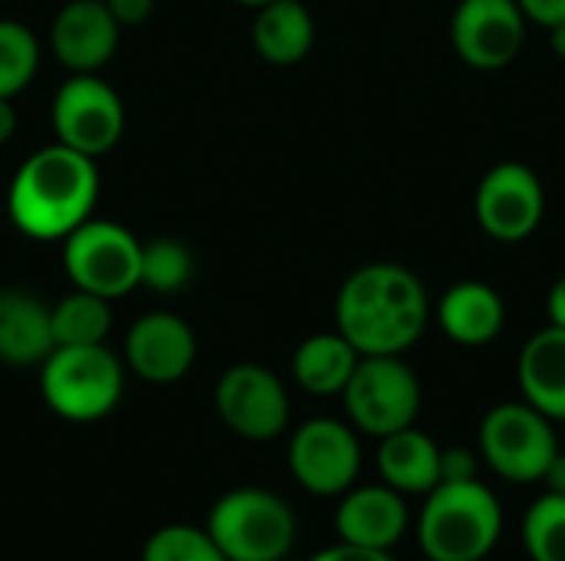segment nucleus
<instances>
[{
    "mask_svg": "<svg viewBox=\"0 0 565 561\" xmlns=\"http://www.w3.org/2000/svg\"><path fill=\"white\" fill-rule=\"evenodd\" d=\"M550 46H553V53L565 60V23H556V26H550Z\"/></svg>",
    "mask_w": 565,
    "mask_h": 561,
    "instance_id": "obj_35",
    "label": "nucleus"
},
{
    "mask_svg": "<svg viewBox=\"0 0 565 561\" xmlns=\"http://www.w3.org/2000/svg\"><path fill=\"white\" fill-rule=\"evenodd\" d=\"M126 364L146 384H175L195 364V334L179 314H142L126 334Z\"/></svg>",
    "mask_w": 565,
    "mask_h": 561,
    "instance_id": "obj_14",
    "label": "nucleus"
},
{
    "mask_svg": "<svg viewBox=\"0 0 565 561\" xmlns=\"http://www.w3.org/2000/svg\"><path fill=\"white\" fill-rule=\"evenodd\" d=\"M96 159L56 142L36 149L13 175L7 192L10 222L36 241H63L96 205Z\"/></svg>",
    "mask_w": 565,
    "mask_h": 561,
    "instance_id": "obj_2",
    "label": "nucleus"
},
{
    "mask_svg": "<svg viewBox=\"0 0 565 561\" xmlns=\"http://www.w3.org/2000/svg\"><path fill=\"white\" fill-rule=\"evenodd\" d=\"M334 321L361 357L407 354L427 331L430 294L404 265H361L334 298Z\"/></svg>",
    "mask_w": 565,
    "mask_h": 561,
    "instance_id": "obj_1",
    "label": "nucleus"
},
{
    "mask_svg": "<svg viewBox=\"0 0 565 561\" xmlns=\"http://www.w3.org/2000/svg\"><path fill=\"white\" fill-rule=\"evenodd\" d=\"M473 215L493 241H526L546 218V188L526 162H497L477 185Z\"/></svg>",
    "mask_w": 565,
    "mask_h": 561,
    "instance_id": "obj_9",
    "label": "nucleus"
},
{
    "mask_svg": "<svg viewBox=\"0 0 565 561\" xmlns=\"http://www.w3.org/2000/svg\"><path fill=\"white\" fill-rule=\"evenodd\" d=\"M142 561H228L209 529L192 526H166L156 536H149Z\"/></svg>",
    "mask_w": 565,
    "mask_h": 561,
    "instance_id": "obj_27",
    "label": "nucleus"
},
{
    "mask_svg": "<svg viewBox=\"0 0 565 561\" xmlns=\"http://www.w3.org/2000/svg\"><path fill=\"white\" fill-rule=\"evenodd\" d=\"M205 529L228 561H281L298 539L291 506L258 486L225 493L212 506Z\"/></svg>",
    "mask_w": 565,
    "mask_h": 561,
    "instance_id": "obj_5",
    "label": "nucleus"
},
{
    "mask_svg": "<svg viewBox=\"0 0 565 561\" xmlns=\"http://www.w3.org/2000/svg\"><path fill=\"white\" fill-rule=\"evenodd\" d=\"M288 466L301 489L331 499L344 496L361 473L358 433L331 417L308 420L295 430L288 446Z\"/></svg>",
    "mask_w": 565,
    "mask_h": 561,
    "instance_id": "obj_11",
    "label": "nucleus"
},
{
    "mask_svg": "<svg viewBox=\"0 0 565 561\" xmlns=\"http://www.w3.org/2000/svg\"><path fill=\"white\" fill-rule=\"evenodd\" d=\"M523 17L530 23H540L543 30L565 23V0H516Z\"/></svg>",
    "mask_w": 565,
    "mask_h": 561,
    "instance_id": "obj_29",
    "label": "nucleus"
},
{
    "mask_svg": "<svg viewBox=\"0 0 565 561\" xmlns=\"http://www.w3.org/2000/svg\"><path fill=\"white\" fill-rule=\"evenodd\" d=\"M119 23L103 0H70L50 26L53 56L73 73L103 69L119 46Z\"/></svg>",
    "mask_w": 565,
    "mask_h": 561,
    "instance_id": "obj_15",
    "label": "nucleus"
},
{
    "mask_svg": "<svg viewBox=\"0 0 565 561\" xmlns=\"http://www.w3.org/2000/svg\"><path fill=\"white\" fill-rule=\"evenodd\" d=\"M546 314H550V324L565 327V274L553 284V291L546 298Z\"/></svg>",
    "mask_w": 565,
    "mask_h": 561,
    "instance_id": "obj_33",
    "label": "nucleus"
},
{
    "mask_svg": "<svg viewBox=\"0 0 565 561\" xmlns=\"http://www.w3.org/2000/svg\"><path fill=\"white\" fill-rule=\"evenodd\" d=\"M50 321L56 347H93L106 341L113 327V308L106 298L76 288L56 308H50Z\"/></svg>",
    "mask_w": 565,
    "mask_h": 561,
    "instance_id": "obj_23",
    "label": "nucleus"
},
{
    "mask_svg": "<svg viewBox=\"0 0 565 561\" xmlns=\"http://www.w3.org/2000/svg\"><path fill=\"white\" fill-rule=\"evenodd\" d=\"M53 129L63 145L99 159L126 129L122 99L96 73H73L53 96Z\"/></svg>",
    "mask_w": 565,
    "mask_h": 561,
    "instance_id": "obj_10",
    "label": "nucleus"
},
{
    "mask_svg": "<svg viewBox=\"0 0 565 561\" xmlns=\"http://www.w3.org/2000/svg\"><path fill=\"white\" fill-rule=\"evenodd\" d=\"M235 3H245V7H252V10H258V7H265V3H271V0H235Z\"/></svg>",
    "mask_w": 565,
    "mask_h": 561,
    "instance_id": "obj_36",
    "label": "nucleus"
},
{
    "mask_svg": "<svg viewBox=\"0 0 565 561\" xmlns=\"http://www.w3.org/2000/svg\"><path fill=\"white\" fill-rule=\"evenodd\" d=\"M334 526H338L341 542H348V546L391 552L411 526L404 493L391 489L387 483L384 486H361V489L351 486L341 496Z\"/></svg>",
    "mask_w": 565,
    "mask_h": 561,
    "instance_id": "obj_16",
    "label": "nucleus"
},
{
    "mask_svg": "<svg viewBox=\"0 0 565 561\" xmlns=\"http://www.w3.org/2000/svg\"><path fill=\"white\" fill-rule=\"evenodd\" d=\"M480 479V456L467 446L440 450V483H470Z\"/></svg>",
    "mask_w": 565,
    "mask_h": 561,
    "instance_id": "obj_28",
    "label": "nucleus"
},
{
    "mask_svg": "<svg viewBox=\"0 0 565 561\" xmlns=\"http://www.w3.org/2000/svg\"><path fill=\"white\" fill-rule=\"evenodd\" d=\"M50 308L20 288H0V360L10 367L43 364L53 350Z\"/></svg>",
    "mask_w": 565,
    "mask_h": 561,
    "instance_id": "obj_19",
    "label": "nucleus"
},
{
    "mask_svg": "<svg viewBox=\"0 0 565 561\" xmlns=\"http://www.w3.org/2000/svg\"><path fill=\"white\" fill-rule=\"evenodd\" d=\"M516 380L530 407L546 413L553 423L565 420V327L546 324L523 344Z\"/></svg>",
    "mask_w": 565,
    "mask_h": 561,
    "instance_id": "obj_18",
    "label": "nucleus"
},
{
    "mask_svg": "<svg viewBox=\"0 0 565 561\" xmlns=\"http://www.w3.org/2000/svg\"><path fill=\"white\" fill-rule=\"evenodd\" d=\"M440 331L460 347H483L500 337L507 324V304L487 281H457L437 304Z\"/></svg>",
    "mask_w": 565,
    "mask_h": 561,
    "instance_id": "obj_17",
    "label": "nucleus"
},
{
    "mask_svg": "<svg viewBox=\"0 0 565 561\" xmlns=\"http://www.w3.org/2000/svg\"><path fill=\"white\" fill-rule=\"evenodd\" d=\"M122 364L103 344L53 347L40 364V393L46 407L70 423H96L122 400Z\"/></svg>",
    "mask_w": 565,
    "mask_h": 561,
    "instance_id": "obj_4",
    "label": "nucleus"
},
{
    "mask_svg": "<svg viewBox=\"0 0 565 561\" xmlns=\"http://www.w3.org/2000/svg\"><path fill=\"white\" fill-rule=\"evenodd\" d=\"M358 360L361 354L351 347V341L341 331H328V334H311L298 344L291 357V374L305 393L334 397L344 393Z\"/></svg>",
    "mask_w": 565,
    "mask_h": 561,
    "instance_id": "obj_22",
    "label": "nucleus"
},
{
    "mask_svg": "<svg viewBox=\"0 0 565 561\" xmlns=\"http://www.w3.org/2000/svg\"><path fill=\"white\" fill-rule=\"evenodd\" d=\"M540 483H546V493H553V496H565V453L563 450L553 456V463H550V470L543 473V479H540Z\"/></svg>",
    "mask_w": 565,
    "mask_h": 561,
    "instance_id": "obj_32",
    "label": "nucleus"
},
{
    "mask_svg": "<svg viewBox=\"0 0 565 561\" xmlns=\"http://www.w3.org/2000/svg\"><path fill=\"white\" fill-rule=\"evenodd\" d=\"M377 473L404 496H427L440 486V446L417 427L397 430L377 446Z\"/></svg>",
    "mask_w": 565,
    "mask_h": 561,
    "instance_id": "obj_20",
    "label": "nucleus"
},
{
    "mask_svg": "<svg viewBox=\"0 0 565 561\" xmlns=\"http://www.w3.org/2000/svg\"><path fill=\"white\" fill-rule=\"evenodd\" d=\"M503 536V506L480 483H440L427 493L417 542L430 561H483Z\"/></svg>",
    "mask_w": 565,
    "mask_h": 561,
    "instance_id": "obj_3",
    "label": "nucleus"
},
{
    "mask_svg": "<svg viewBox=\"0 0 565 561\" xmlns=\"http://www.w3.org/2000/svg\"><path fill=\"white\" fill-rule=\"evenodd\" d=\"M252 46L271 66H295L315 46V17L301 0H271L255 10Z\"/></svg>",
    "mask_w": 565,
    "mask_h": 561,
    "instance_id": "obj_21",
    "label": "nucleus"
},
{
    "mask_svg": "<svg viewBox=\"0 0 565 561\" xmlns=\"http://www.w3.org/2000/svg\"><path fill=\"white\" fill-rule=\"evenodd\" d=\"M341 397L351 427L377 440L414 427L424 403L420 380L404 354L361 357Z\"/></svg>",
    "mask_w": 565,
    "mask_h": 561,
    "instance_id": "obj_6",
    "label": "nucleus"
},
{
    "mask_svg": "<svg viewBox=\"0 0 565 561\" xmlns=\"http://www.w3.org/2000/svg\"><path fill=\"white\" fill-rule=\"evenodd\" d=\"M192 271H195V258L185 241L152 238L142 245L139 288H149L156 294H175L192 281Z\"/></svg>",
    "mask_w": 565,
    "mask_h": 561,
    "instance_id": "obj_24",
    "label": "nucleus"
},
{
    "mask_svg": "<svg viewBox=\"0 0 565 561\" xmlns=\"http://www.w3.org/2000/svg\"><path fill=\"white\" fill-rule=\"evenodd\" d=\"M142 241L119 222L86 218L63 238V268L73 288L116 301L139 288Z\"/></svg>",
    "mask_w": 565,
    "mask_h": 561,
    "instance_id": "obj_7",
    "label": "nucleus"
},
{
    "mask_svg": "<svg viewBox=\"0 0 565 561\" xmlns=\"http://www.w3.org/2000/svg\"><path fill=\"white\" fill-rule=\"evenodd\" d=\"M526 26L516 0H460L450 17V43L467 66L497 73L523 53Z\"/></svg>",
    "mask_w": 565,
    "mask_h": 561,
    "instance_id": "obj_13",
    "label": "nucleus"
},
{
    "mask_svg": "<svg viewBox=\"0 0 565 561\" xmlns=\"http://www.w3.org/2000/svg\"><path fill=\"white\" fill-rule=\"evenodd\" d=\"M17 132V109H13V99H3L0 96V145H7Z\"/></svg>",
    "mask_w": 565,
    "mask_h": 561,
    "instance_id": "obj_34",
    "label": "nucleus"
},
{
    "mask_svg": "<svg viewBox=\"0 0 565 561\" xmlns=\"http://www.w3.org/2000/svg\"><path fill=\"white\" fill-rule=\"evenodd\" d=\"M215 410L222 423L252 443H268L285 433L291 400L278 374L262 364H235L218 377Z\"/></svg>",
    "mask_w": 565,
    "mask_h": 561,
    "instance_id": "obj_12",
    "label": "nucleus"
},
{
    "mask_svg": "<svg viewBox=\"0 0 565 561\" xmlns=\"http://www.w3.org/2000/svg\"><path fill=\"white\" fill-rule=\"evenodd\" d=\"M556 453L553 420L526 400L497 403L480 423V460L510 483H540Z\"/></svg>",
    "mask_w": 565,
    "mask_h": 561,
    "instance_id": "obj_8",
    "label": "nucleus"
},
{
    "mask_svg": "<svg viewBox=\"0 0 565 561\" xmlns=\"http://www.w3.org/2000/svg\"><path fill=\"white\" fill-rule=\"evenodd\" d=\"M119 26H139L152 17L156 0H103Z\"/></svg>",
    "mask_w": 565,
    "mask_h": 561,
    "instance_id": "obj_30",
    "label": "nucleus"
},
{
    "mask_svg": "<svg viewBox=\"0 0 565 561\" xmlns=\"http://www.w3.org/2000/svg\"><path fill=\"white\" fill-rule=\"evenodd\" d=\"M40 66V43L30 26L0 20V96L13 99L30 86Z\"/></svg>",
    "mask_w": 565,
    "mask_h": 561,
    "instance_id": "obj_25",
    "label": "nucleus"
},
{
    "mask_svg": "<svg viewBox=\"0 0 565 561\" xmlns=\"http://www.w3.org/2000/svg\"><path fill=\"white\" fill-rule=\"evenodd\" d=\"M523 546L533 561H565V496H540L523 519Z\"/></svg>",
    "mask_w": 565,
    "mask_h": 561,
    "instance_id": "obj_26",
    "label": "nucleus"
},
{
    "mask_svg": "<svg viewBox=\"0 0 565 561\" xmlns=\"http://www.w3.org/2000/svg\"><path fill=\"white\" fill-rule=\"evenodd\" d=\"M311 561H394L391 552H377V549H361V546H331L324 552H318Z\"/></svg>",
    "mask_w": 565,
    "mask_h": 561,
    "instance_id": "obj_31",
    "label": "nucleus"
}]
</instances>
